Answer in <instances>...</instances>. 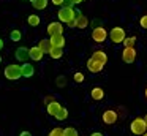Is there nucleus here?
Here are the masks:
<instances>
[{
  "label": "nucleus",
  "instance_id": "nucleus-18",
  "mask_svg": "<svg viewBox=\"0 0 147 136\" xmlns=\"http://www.w3.org/2000/svg\"><path fill=\"white\" fill-rule=\"evenodd\" d=\"M87 25H89V19H87V18H86V16H84V14L78 16V18H76V27L82 30V28H86Z\"/></svg>",
  "mask_w": 147,
  "mask_h": 136
},
{
  "label": "nucleus",
  "instance_id": "nucleus-42",
  "mask_svg": "<svg viewBox=\"0 0 147 136\" xmlns=\"http://www.w3.org/2000/svg\"><path fill=\"white\" fill-rule=\"evenodd\" d=\"M0 63H2V55H0Z\"/></svg>",
  "mask_w": 147,
  "mask_h": 136
},
{
  "label": "nucleus",
  "instance_id": "nucleus-39",
  "mask_svg": "<svg viewBox=\"0 0 147 136\" xmlns=\"http://www.w3.org/2000/svg\"><path fill=\"white\" fill-rule=\"evenodd\" d=\"M144 122H146V125H147V114L144 116Z\"/></svg>",
  "mask_w": 147,
  "mask_h": 136
},
{
  "label": "nucleus",
  "instance_id": "nucleus-32",
  "mask_svg": "<svg viewBox=\"0 0 147 136\" xmlns=\"http://www.w3.org/2000/svg\"><path fill=\"white\" fill-rule=\"evenodd\" d=\"M51 101H54V98H52V97H46V98H45V103H46V104H49Z\"/></svg>",
  "mask_w": 147,
  "mask_h": 136
},
{
  "label": "nucleus",
  "instance_id": "nucleus-9",
  "mask_svg": "<svg viewBox=\"0 0 147 136\" xmlns=\"http://www.w3.org/2000/svg\"><path fill=\"white\" fill-rule=\"evenodd\" d=\"M14 57H16V60H18V62L26 63L27 60L30 59V55H29V49H27V47H24V46L18 47V49H16V52H14Z\"/></svg>",
  "mask_w": 147,
  "mask_h": 136
},
{
  "label": "nucleus",
  "instance_id": "nucleus-6",
  "mask_svg": "<svg viewBox=\"0 0 147 136\" xmlns=\"http://www.w3.org/2000/svg\"><path fill=\"white\" fill-rule=\"evenodd\" d=\"M46 32H48L49 37H52V35H63V25H62V22H51V24L48 25V28H46Z\"/></svg>",
  "mask_w": 147,
  "mask_h": 136
},
{
  "label": "nucleus",
  "instance_id": "nucleus-41",
  "mask_svg": "<svg viewBox=\"0 0 147 136\" xmlns=\"http://www.w3.org/2000/svg\"><path fill=\"white\" fill-rule=\"evenodd\" d=\"M146 98H147V89H146Z\"/></svg>",
  "mask_w": 147,
  "mask_h": 136
},
{
  "label": "nucleus",
  "instance_id": "nucleus-36",
  "mask_svg": "<svg viewBox=\"0 0 147 136\" xmlns=\"http://www.w3.org/2000/svg\"><path fill=\"white\" fill-rule=\"evenodd\" d=\"M71 2H73V3H74V5H81V3H82V2H84V0H71Z\"/></svg>",
  "mask_w": 147,
  "mask_h": 136
},
{
  "label": "nucleus",
  "instance_id": "nucleus-1",
  "mask_svg": "<svg viewBox=\"0 0 147 136\" xmlns=\"http://www.w3.org/2000/svg\"><path fill=\"white\" fill-rule=\"evenodd\" d=\"M57 18H59L60 22L68 24L70 21L76 19L78 14H76V9L74 8H70V6H60V9H59V13H57Z\"/></svg>",
  "mask_w": 147,
  "mask_h": 136
},
{
  "label": "nucleus",
  "instance_id": "nucleus-35",
  "mask_svg": "<svg viewBox=\"0 0 147 136\" xmlns=\"http://www.w3.org/2000/svg\"><path fill=\"white\" fill-rule=\"evenodd\" d=\"M19 136H32V135H30V131H21Z\"/></svg>",
  "mask_w": 147,
  "mask_h": 136
},
{
  "label": "nucleus",
  "instance_id": "nucleus-13",
  "mask_svg": "<svg viewBox=\"0 0 147 136\" xmlns=\"http://www.w3.org/2000/svg\"><path fill=\"white\" fill-rule=\"evenodd\" d=\"M21 68H22V76L24 78H32V76L35 74V66H33L32 63H29V62L22 63Z\"/></svg>",
  "mask_w": 147,
  "mask_h": 136
},
{
  "label": "nucleus",
  "instance_id": "nucleus-27",
  "mask_svg": "<svg viewBox=\"0 0 147 136\" xmlns=\"http://www.w3.org/2000/svg\"><path fill=\"white\" fill-rule=\"evenodd\" d=\"M55 84H57V87H65V84H67V78H65V76H59V78L55 79Z\"/></svg>",
  "mask_w": 147,
  "mask_h": 136
},
{
  "label": "nucleus",
  "instance_id": "nucleus-30",
  "mask_svg": "<svg viewBox=\"0 0 147 136\" xmlns=\"http://www.w3.org/2000/svg\"><path fill=\"white\" fill-rule=\"evenodd\" d=\"M63 2H65V0H52V3L57 5V6H63Z\"/></svg>",
  "mask_w": 147,
  "mask_h": 136
},
{
  "label": "nucleus",
  "instance_id": "nucleus-21",
  "mask_svg": "<svg viewBox=\"0 0 147 136\" xmlns=\"http://www.w3.org/2000/svg\"><path fill=\"white\" fill-rule=\"evenodd\" d=\"M33 5V8L36 9H45L46 6H48V0H30Z\"/></svg>",
  "mask_w": 147,
  "mask_h": 136
},
{
  "label": "nucleus",
  "instance_id": "nucleus-34",
  "mask_svg": "<svg viewBox=\"0 0 147 136\" xmlns=\"http://www.w3.org/2000/svg\"><path fill=\"white\" fill-rule=\"evenodd\" d=\"M92 27L95 28V27H100V21H93L92 22Z\"/></svg>",
  "mask_w": 147,
  "mask_h": 136
},
{
  "label": "nucleus",
  "instance_id": "nucleus-25",
  "mask_svg": "<svg viewBox=\"0 0 147 136\" xmlns=\"http://www.w3.org/2000/svg\"><path fill=\"white\" fill-rule=\"evenodd\" d=\"M48 136H65V131H63V128H60V127H55L54 130L49 131Z\"/></svg>",
  "mask_w": 147,
  "mask_h": 136
},
{
  "label": "nucleus",
  "instance_id": "nucleus-4",
  "mask_svg": "<svg viewBox=\"0 0 147 136\" xmlns=\"http://www.w3.org/2000/svg\"><path fill=\"white\" fill-rule=\"evenodd\" d=\"M109 38H111L112 43H123V40L127 38V35H125V30L122 27H114L111 28V32H109Z\"/></svg>",
  "mask_w": 147,
  "mask_h": 136
},
{
  "label": "nucleus",
  "instance_id": "nucleus-8",
  "mask_svg": "<svg viewBox=\"0 0 147 136\" xmlns=\"http://www.w3.org/2000/svg\"><path fill=\"white\" fill-rule=\"evenodd\" d=\"M101 119H103V122H105L106 125H112V123H115V122H117L119 116H117V112H115V111L108 109V111H105V112H103Z\"/></svg>",
  "mask_w": 147,
  "mask_h": 136
},
{
  "label": "nucleus",
  "instance_id": "nucleus-2",
  "mask_svg": "<svg viewBox=\"0 0 147 136\" xmlns=\"http://www.w3.org/2000/svg\"><path fill=\"white\" fill-rule=\"evenodd\" d=\"M3 74H5V78L10 79V81H18L19 78H22V68H21V65H18V63H11V65H8L7 68H5Z\"/></svg>",
  "mask_w": 147,
  "mask_h": 136
},
{
  "label": "nucleus",
  "instance_id": "nucleus-24",
  "mask_svg": "<svg viewBox=\"0 0 147 136\" xmlns=\"http://www.w3.org/2000/svg\"><path fill=\"white\" fill-rule=\"evenodd\" d=\"M67 117H68V109H67V108H63V106H62V109L57 112L55 119H57V120H65Z\"/></svg>",
  "mask_w": 147,
  "mask_h": 136
},
{
  "label": "nucleus",
  "instance_id": "nucleus-31",
  "mask_svg": "<svg viewBox=\"0 0 147 136\" xmlns=\"http://www.w3.org/2000/svg\"><path fill=\"white\" fill-rule=\"evenodd\" d=\"M73 5H74V3L71 2V0H65V2H63V6H70V8H73Z\"/></svg>",
  "mask_w": 147,
  "mask_h": 136
},
{
  "label": "nucleus",
  "instance_id": "nucleus-12",
  "mask_svg": "<svg viewBox=\"0 0 147 136\" xmlns=\"http://www.w3.org/2000/svg\"><path fill=\"white\" fill-rule=\"evenodd\" d=\"M29 55H30V60L40 62V60L43 59V55H45V52H43L38 46H33V47H30V49H29Z\"/></svg>",
  "mask_w": 147,
  "mask_h": 136
},
{
  "label": "nucleus",
  "instance_id": "nucleus-23",
  "mask_svg": "<svg viewBox=\"0 0 147 136\" xmlns=\"http://www.w3.org/2000/svg\"><path fill=\"white\" fill-rule=\"evenodd\" d=\"M134 43H136V37H127L122 44H123L125 47H134Z\"/></svg>",
  "mask_w": 147,
  "mask_h": 136
},
{
  "label": "nucleus",
  "instance_id": "nucleus-28",
  "mask_svg": "<svg viewBox=\"0 0 147 136\" xmlns=\"http://www.w3.org/2000/svg\"><path fill=\"white\" fill-rule=\"evenodd\" d=\"M73 79H74L76 82H79V84H81V82H84V74H82V73H79V71H78V73H74Z\"/></svg>",
  "mask_w": 147,
  "mask_h": 136
},
{
  "label": "nucleus",
  "instance_id": "nucleus-43",
  "mask_svg": "<svg viewBox=\"0 0 147 136\" xmlns=\"http://www.w3.org/2000/svg\"><path fill=\"white\" fill-rule=\"evenodd\" d=\"M84 2H86V0H84Z\"/></svg>",
  "mask_w": 147,
  "mask_h": 136
},
{
  "label": "nucleus",
  "instance_id": "nucleus-37",
  "mask_svg": "<svg viewBox=\"0 0 147 136\" xmlns=\"http://www.w3.org/2000/svg\"><path fill=\"white\" fill-rule=\"evenodd\" d=\"M90 136H103V133H98V131H95V133H92Z\"/></svg>",
  "mask_w": 147,
  "mask_h": 136
},
{
  "label": "nucleus",
  "instance_id": "nucleus-33",
  "mask_svg": "<svg viewBox=\"0 0 147 136\" xmlns=\"http://www.w3.org/2000/svg\"><path fill=\"white\" fill-rule=\"evenodd\" d=\"M68 27H76V19H73V21L68 22Z\"/></svg>",
  "mask_w": 147,
  "mask_h": 136
},
{
  "label": "nucleus",
  "instance_id": "nucleus-7",
  "mask_svg": "<svg viewBox=\"0 0 147 136\" xmlns=\"http://www.w3.org/2000/svg\"><path fill=\"white\" fill-rule=\"evenodd\" d=\"M136 51H134V47H125L123 52H122V60H123L125 63H133L134 60H136Z\"/></svg>",
  "mask_w": 147,
  "mask_h": 136
},
{
  "label": "nucleus",
  "instance_id": "nucleus-29",
  "mask_svg": "<svg viewBox=\"0 0 147 136\" xmlns=\"http://www.w3.org/2000/svg\"><path fill=\"white\" fill-rule=\"evenodd\" d=\"M139 25H141L142 28H147V14H144L142 18L139 19Z\"/></svg>",
  "mask_w": 147,
  "mask_h": 136
},
{
  "label": "nucleus",
  "instance_id": "nucleus-22",
  "mask_svg": "<svg viewBox=\"0 0 147 136\" xmlns=\"http://www.w3.org/2000/svg\"><path fill=\"white\" fill-rule=\"evenodd\" d=\"M10 38H11V41H14V43H19L21 38H22V33H21V30H11Z\"/></svg>",
  "mask_w": 147,
  "mask_h": 136
},
{
  "label": "nucleus",
  "instance_id": "nucleus-20",
  "mask_svg": "<svg viewBox=\"0 0 147 136\" xmlns=\"http://www.w3.org/2000/svg\"><path fill=\"white\" fill-rule=\"evenodd\" d=\"M40 22H41V19H40V16H36V14H30L29 18H27V24L32 25V27H38Z\"/></svg>",
  "mask_w": 147,
  "mask_h": 136
},
{
  "label": "nucleus",
  "instance_id": "nucleus-14",
  "mask_svg": "<svg viewBox=\"0 0 147 136\" xmlns=\"http://www.w3.org/2000/svg\"><path fill=\"white\" fill-rule=\"evenodd\" d=\"M49 40H51V44L54 47H63L65 46V37L63 35H52Z\"/></svg>",
  "mask_w": 147,
  "mask_h": 136
},
{
  "label": "nucleus",
  "instance_id": "nucleus-17",
  "mask_svg": "<svg viewBox=\"0 0 147 136\" xmlns=\"http://www.w3.org/2000/svg\"><path fill=\"white\" fill-rule=\"evenodd\" d=\"M38 47L43 51L45 54H49V51L52 49V44H51V40H46V38H43L41 41L38 43Z\"/></svg>",
  "mask_w": 147,
  "mask_h": 136
},
{
  "label": "nucleus",
  "instance_id": "nucleus-19",
  "mask_svg": "<svg viewBox=\"0 0 147 136\" xmlns=\"http://www.w3.org/2000/svg\"><path fill=\"white\" fill-rule=\"evenodd\" d=\"M49 55H51L52 59H55V60L62 59V55H63V47H54L52 46V49L49 51Z\"/></svg>",
  "mask_w": 147,
  "mask_h": 136
},
{
  "label": "nucleus",
  "instance_id": "nucleus-11",
  "mask_svg": "<svg viewBox=\"0 0 147 136\" xmlns=\"http://www.w3.org/2000/svg\"><path fill=\"white\" fill-rule=\"evenodd\" d=\"M60 109H62V104L59 103V101H55V100L51 101L49 104H46V111H48V114H49V116H52V117L57 116V112Z\"/></svg>",
  "mask_w": 147,
  "mask_h": 136
},
{
  "label": "nucleus",
  "instance_id": "nucleus-40",
  "mask_svg": "<svg viewBox=\"0 0 147 136\" xmlns=\"http://www.w3.org/2000/svg\"><path fill=\"white\" fill-rule=\"evenodd\" d=\"M142 136H147V131H146V133H144V135H142Z\"/></svg>",
  "mask_w": 147,
  "mask_h": 136
},
{
  "label": "nucleus",
  "instance_id": "nucleus-26",
  "mask_svg": "<svg viewBox=\"0 0 147 136\" xmlns=\"http://www.w3.org/2000/svg\"><path fill=\"white\" fill-rule=\"evenodd\" d=\"M65 131V136H78V130L73 128V127H67V128H63Z\"/></svg>",
  "mask_w": 147,
  "mask_h": 136
},
{
  "label": "nucleus",
  "instance_id": "nucleus-16",
  "mask_svg": "<svg viewBox=\"0 0 147 136\" xmlns=\"http://www.w3.org/2000/svg\"><path fill=\"white\" fill-rule=\"evenodd\" d=\"M90 95H92L93 100L100 101V100H103V98H105V90H103L101 87H93L92 92H90Z\"/></svg>",
  "mask_w": 147,
  "mask_h": 136
},
{
  "label": "nucleus",
  "instance_id": "nucleus-5",
  "mask_svg": "<svg viewBox=\"0 0 147 136\" xmlns=\"http://www.w3.org/2000/svg\"><path fill=\"white\" fill-rule=\"evenodd\" d=\"M109 37V33L106 32L105 27H95L92 30V40L95 41V43H103V41H106V38Z\"/></svg>",
  "mask_w": 147,
  "mask_h": 136
},
{
  "label": "nucleus",
  "instance_id": "nucleus-15",
  "mask_svg": "<svg viewBox=\"0 0 147 136\" xmlns=\"http://www.w3.org/2000/svg\"><path fill=\"white\" fill-rule=\"evenodd\" d=\"M92 59L96 60V62H101L103 65H106V62H108V55H106V52H103V51H95V52L92 54Z\"/></svg>",
  "mask_w": 147,
  "mask_h": 136
},
{
  "label": "nucleus",
  "instance_id": "nucleus-3",
  "mask_svg": "<svg viewBox=\"0 0 147 136\" xmlns=\"http://www.w3.org/2000/svg\"><path fill=\"white\" fill-rule=\"evenodd\" d=\"M130 130H131V133H133V135L142 136L144 133L147 131V125H146V122H144V117H136V119L131 122Z\"/></svg>",
  "mask_w": 147,
  "mask_h": 136
},
{
  "label": "nucleus",
  "instance_id": "nucleus-10",
  "mask_svg": "<svg viewBox=\"0 0 147 136\" xmlns=\"http://www.w3.org/2000/svg\"><path fill=\"white\" fill-rule=\"evenodd\" d=\"M103 63L101 62H96V60H93L92 57H90L89 60H87V70H89L90 73H100L103 70Z\"/></svg>",
  "mask_w": 147,
  "mask_h": 136
},
{
  "label": "nucleus",
  "instance_id": "nucleus-38",
  "mask_svg": "<svg viewBox=\"0 0 147 136\" xmlns=\"http://www.w3.org/2000/svg\"><path fill=\"white\" fill-rule=\"evenodd\" d=\"M3 46H5V44H3V40H2V38H0V51L3 49Z\"/></svg>",
  "mask_w": 147,
  "mask_h": 136
}]
</instances>
